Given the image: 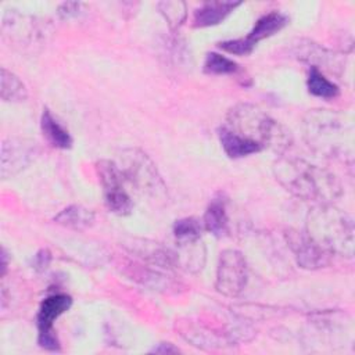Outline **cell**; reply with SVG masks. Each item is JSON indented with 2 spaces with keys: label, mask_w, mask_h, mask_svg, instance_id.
<instances>
[{
  "label": "cell",
  "mask_w": 355,
  "mask_h": 355,
  "mask_svg": "<svg viewBox=\"0 0 355 355\" xmlns=\"http://www.w3.org/2000/svg\"><path fill=\"white\" fill-rule=\"evenodd\" d=\"M239 69L237 62H234L233 60L218 54V53H208L205 57V62H204V71L207 73H212V75H227V73H233Z\"/></svg>",
  "instance_id": "obj_19"
},
{
  "label": "cell",
  "mask_w": 355,
  "mask_h": 355,
  "mask_svg": "<svg viewBox=\"0 0 355 355\" xmlns=\"http://www.w3.org/2000/svg\"><path fill=\"white\" fill-rule=\"evenodd\" d=\"M79 3H62L60 7H58V14L62 17V18H68L71 15H75L79 10Z\"/></svg>",
  "instance_id": "obj_22"
},
{
  "label": "cell",
  "mask_w": 355,
  "mask_h": 355,
  "mask_svg": "<svg viewBox=\"0 0 355 355\" xmlns=\"http://www.w3.org/2000/svg\"><path fill=\"white\" fill-rule=\"evenodd\" d=\"M275 175L288 191L305 200L330 201L338 191L333 175L301 159H280Z\"/></svg>",
  "instance_id": "obj_1"
},
{
  "label": "cell",
  "mask_w": 355,
  "mask_h": 355,
  "mask_svg": "<svg viewBox=\"0 0 355 355\" xmlns=\"http://www.w3.org/2000/svg\"><path fill=\"white\" fill-rule=\"evenodd\" d=\"M50 261H51V254L47 248H43L40 251L36 252V255L33 257V268L37 272H43L49 268L50 265Z\"/></svg>",
  "instance_id": "obj_21"
},
{
  "label": "cell",
  "mask_w": 355,
  "mask_h": 355,
  "mask_svg": "<svg viewBox=\"0 0 355 355\" xmlns=\"http://www.w3.org/2000/svg\"><path fill=\"white\" fill-rule=\"evenodd\" d=\"M7 270V254L4 251V248L1 250V275H4Z\"/></svg>",
  "instance_id": "obj_23"
},
{
  "label": "cell",
  "mask_w": 355,
  "mask_h": 355,
  "mask_svg": "<svg viewBox=\"0 0 355 355\" xmlns=\"http://www.w3.org/2000/svg\"><path fill=\"white\" fill-rule=\"evenodd\" d=\"M94 214L82 205H69L54 216V222L73 229H83L93 223Z\"/></svg>",
  "instance_id": "obj_15"
},
{
  "label": "cell",
  "mask_w": 355,
  "mask_h": 355,
  "mask_svg": "<svg viewBox=\"0 0 355 355\" xmlns=\"http://www.w3.org/2000/svg\"><path fill=\"white\" fill-rule=\"evenodd\" d=\"M72 305V298L67 294H53L44 298L40 304L37 313L39 345L49 351H58L60 344L53 329V323Z\"/></svg>",
  "instance_id": "obj_5"
},
{
  "label": "cell",
  "mask_w": 355,
  "mask_h": 355,
  "mask_svg": "<svg viewBox=\"0 0 355 355\" xmlns=\"http://www.w3.org/2000/svg\"><path fill=\"white\" fill-rule=\"evenodd\" d=\"M241 3L236 1H209L202 4L196 12L193 25L196 28H207L220 24Z\"/></svg>",
  "instance_id": "obj_11"
},
{
  "label": "cell",
  "mask_w": 355,
  "mask_h": 355,
  "mask_svg": "<svg viewBox=\"0 0 355 355\" xmlns=\"http://www.w3.org/2000/svg\"><path fill=\"white\" fill-rule=\"evenodd\" d=\"M218 136H219V140H220L223 151L230 158L247 157L250 154H254V153H258V151L262 150V147L258 143L250 141L247 139L240 137L239 135H236L232 130H229L226 126H220L219 128Z\"/></svg>",
  "instance_id": "obj_12"
},
{
  "label": "cell",
  "mask_w": 355,
  "mask_h": 355,
  "mask_svg": "<svg viewBox=\"0 0 355 355\" xmlns=\"http://www.w3.org/2000/svg\"><path fill=\"white\" fill-rule=\"evenodd\" d=\"M204 226L208 232H211L216 237H222L227 233L229 219L226 214V200L222 194L214 197L207 207L204 214Z\"/></svg>",
  "instance_id": "obj_13"
},
{
  "label": "cell",
  "mask_w": 355,
  "mask_h": 355,
  "mask_svg": "<svg viewBox=\"0 0 355 355\" xmlns=\"http://www.w3.org/2000/svg\"><path fill=\"white\" fill-rule=\"evenodd\" d=\"M288 243L295 254L297 262L302 268H320L329 262L327 250L306 233H290Z\"/></svg>",
  "instance_id": "obj_7"
},
{
  "label": "cell",
  "mask_w": 355,
  "mask_h": 355,
  "mask_svg": "<svg viewBox=\"0 0 355 355\" xmlns=\"http://www.w3.org/2000/svg\"><path fill=\"white\" fill-rule=\"evenodd\" d=\"M288 22V18L277 11H272L269 14L262 15L251 29V32L247 35V37L241 39L247 53L250 54L252 49L257 46L258 42L277 33L280 29H283Z\"/></svg>",
  "instance_id": "obj_9"
},
{
  "label": "cell",
  "mask_w": 355,
  "mask_h": 355,
  "mask_svg": "<svg viewBox=\"0 0 355 355\" xmlns=\"http://www.w3.org/2000/svg\"><path fill=\"white\" fill-rule=\"evenodd\" d=\"M40 128L47 140L58 148H69L72 146V137L67 129H64L51 115V112L44 108L40 118Z\"/></svg>",
  "instance_id": "obj_14"
},
{
  "label": "cell",
  "mask_w": 355,
  "mask_h": 355,
  "mask_svg": "<svg viewBox=\"0 0 355 355\" xmlns=\"http://www.w3.org/2000/svg\"><path fill=\"white\" fill-rule=\"evenodd\" d=\"M158 6L165 7V10H162L161 12L165 15V18L169 21V24L173 25H179L182 24V21L184 19V10L180 11L179 7L183 6V3H159Z\"/></svg>",
  "instance_id": "obj_20"
},
{
  "label": "cell",
  "mask_w": 355,
  "mask_h": 355,
  "mask_svg": "<svg viewBox=\"0 0 355 355\" xmlns=\"http://www.w3.org/2000/svg\"><path fill=\"white\" fill-rule=\"evenodd\" d=\"M323 212L320 214L319 219L323 222V227H316L320 229V239H313L316 243H319L324 250H331L337 251L340 248L348 247L349 251H352V236H354V227H352V220L348 218L345 214H340L334 209H322Z\"/></svg>",
  "instance_id": "obj_4"
},
{
  "label": "cell",
  "mask_w": 355,
  "mask_h": 355,
  "mask_svg": "<svg viewBox=\"0 0 355 355\" xmlns=\"http://www.w3.org/2000/svg\"><path fill=\"white\" fill-rule=\"evenodd\" d=\"M173 234L179 245L198 243L201 236V225L196 218H183L175 222Z\"/></svg>",
  "instance_id": "obj_17"
},
{
  "label": "cell",
  "mask_w": 355,
  "mask_h": 355,
  "mask_svg": "<svg viewBox=\"0 0 355 355\" xmlns=\"http://www.w3.org/2000/svg\"><path fill=\"white\" fill-rule=\"evenodd\" d=\"M121 172L125 173L132 182L141 186L143 190L146 189L155 191L159 186H162L161 179L157 175L155 166L144 154H136L135 151H132L126 168L121 169Z\"/></svg>",
  "instance_id": "obj_8"
},
{
  "label": "cell",
  "mask_w": 355,
  "mask_h": 355,
  "mask_svg": "<svg viewBox=\"0 0 355 355\" xmlns=\"http://www.w3.org/2000/svg\"><path fill=\"white\" fill-rule=\"evenodd\" d=\"M223 126L243 139L258 143L262 148L265 146L279 147L288 141L287 132L261 108L251 104H239L230 110L227 125Z\"/></svg>",
  "instance_id": "obj_2"
},
{
  "label": "cell",
  "mask_w": 355,
  "mask_h": 355,
  "mask_svg": "<svg viewBox=\"0 0 355 355\" xmlns=\"http://www.w3.org/2000/svg\"><path fill=\"white\" fill-rule=\"evenodd\" d=\"M153 351H154V352H176L178 349L173 348V347H171V344H168V345L164 347V348H154Z\"/></svg>",
  "instance_id": "obj_24"
},
{
  "label": "cell",
  "mask_w": 355,
  "mask_h": 355,
  "mask_svg": "<svg viewBox=\"0 0 355 355\" xmlns=\"http://www.w3.org/2000/svg\"><path fill=\"white\" fill-rule=\"evenodd\" d=\"M32 157V148L24 141L6 140L1 146V176L6 179L21 171Z\"/></svg>",
  "instance_id": "obj_10"
},
{
  "label": "cell",
  "mask_w": 355,
  "mask_h": 355,
  "mask_svg": "<svg viewBox=\"0 0 355 355\" xmlns=\"http://www.w3.org/2000/svg\"><path fill=\"white\" fill-rule=\"evenodd\" d=\"M248 277V268L244 255L237 250H225L220 252L216 269V290L227 297L239 295Z\"/></svg>",
  "instance_id": "obj_3"
},
{
  "label": "cell",
  "mask_w": 355,
  "mask_h": 355,
  "mask_svg": "<svg viewBox=\"0 0 355 355\" xmlns=\"http://www.w3.org/2000/svg\"><path fill=\"white\" fill-rule=\"evenodd\" d=\"M104 197L108 209L116 215H128L133 208V202L122 184L123 173L111 161H100L97 165Z\"/></svg>",
  "instance_id": "obj_6"
},
{
  "label": "cell",
  "mask_w": 355,
  "mask_h": 355,
  "mask_svg": "<svg viewBox=\"0 0 355 355\" xmlns=\"http://www.w3.org/2000/svg\"><path fill=\"white\" fill-rule=\"evenodd\" d=\"M306 85H308V90L318 97L333 98L338 94L337 85H334L327 78H324L323 73L316 67H311Z\"/></svg>",
  "instance_id": "obj_18"
},
{
  "label": "cell",
  "mask_w": 355,
  "mask_h": 355,
  "mask_svg": "<svg viewBox=\"0 0 355 355\" xmlns=\"http://www.w3.org/2000/svg\"><path fill=\"white\" fill-rule=\"evenodd\" d=\"M0 96L4 101H24L28 96L26 87L22 80L12 72L1 68L0 72Z\"/></svg>",
  "instance_id": "obj_16"
}]
</instances>
